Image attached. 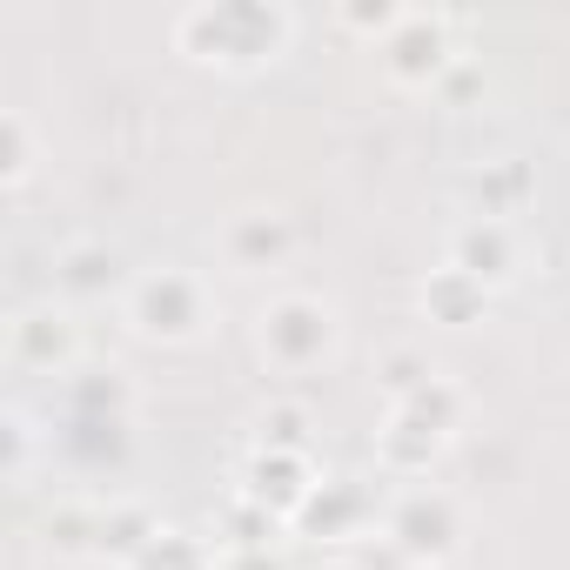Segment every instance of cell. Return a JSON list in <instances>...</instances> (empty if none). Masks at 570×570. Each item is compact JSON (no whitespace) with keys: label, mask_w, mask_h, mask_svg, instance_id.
Segmentation results:
<instances>
[{"label":"cell","mask_w":570,"mask_h":570,"mask_svg":"<svg viewBox=\"0 0 570 570\" xmlns=\"http://www.w3.org/2000/svg\"><path fill=\"white\" fill-rule=\"evenodd\" d=\"M175 55H188L195 68L215 75H262L289 55L296 41V14L282 0H195L168 21Z\"/></svg>","instance_id":"6da1fadb"},{"label":"cell","mask_w":570,"mask_h":570,"mask_svg":"<svg viewBox=\"0 0 570 570\" xmlns=\"http://www.w3.org/2000/svg\"><path fill=\"white\" fill-rule=\"evenodd\" d=\"M121 309H128V330H135L141 343H155V350H188V343H202V336L215 330V296H208V282H202L195 268H181V262L141 268V275L128 282Z\"/></svg>","instance_id":"7a4b0ae2"},{"label":"cell","mask_w":570,"mask_h":570,"mask_svg":"<svg viewBox=\"0 0 570 570\" xmlns=\"http://www.w3.org/2000/svg\"><path fill=\"white\" fill-rule=\"evenodd\" d=\"M336 343H343V316H336V303H323V296H309V289H282V296H268L262 316H255V350H262V363L282 370V376L323 370V363L336 356Z\"/></svg>","instance_id":"3957f363"},{"label":"cell","mask_w":570,"mask_h":570,"mask_svg":"<svg viewBox=\"0 0 570 570\" xmlns=\"http://www.w3.org/2000/svg\"><path fill=\"white\" fill-rule=\"evenodd\" d=\"M383 543H390L410 570H443V563L456 557V543H463V510H456V497L436 490V483L396 490L390 510H383Z\"/></svg>","instance_id":"277c9868"},{"label":"cell","mask_w":570,"mask_h":570,"mask_svg":"<svg viewBox=\"0 0 570 570\" xmlns=\"http://www.w3.org/2000/svg\"><path fill=\"white\" fill-rule=\"evenodd\" d=\"M456 14L450 8H403V21L376 41V61L396 88H416V95H436V81L463 61L456 48Z\"/></svg>","instance_id":"5b68a950"},{"label":"cell","mask_w":570,"mask_h":570,"mask_svg":"<svg viewBox=\"0 0 570 570\" xmlns=\"http://www.w3.org/2000/svg\"><path fill=\"white\" fill-rule=\"evenodd\" d=\"M316 483H323V470H316L309 450H248V463L235 476V490L248 503H262L275 523H296L303 503L316 497Z\"/></svg>","instance_id":"8992f818"},{"label":"cell","mask_w":570,"mask_h":570,"mask_svg":"<svg viewBox=\"0 0 570 570\" xmlns=\"http://www.w3.org/2000/svg\"><path fill=\"white\" fill-rule=\"evenodd\" d=\"M8 363L28 376H75L81 363V323L61 303H35L8 323Z\"/></svg>","instance_id":"52a82bcc"},{"label":"cell","mask_w":570,"mask_h":570,"mask_svg":"<svg viewBox=\"0 0 570 570\" xmlns=\"http://www.w3.org/2000/svg\"><path fill=\"white\" fill-rule=\"evenodd\" d=\"M450 268H463V275H476L483 289L497 296L503 282H517V268H523V248H517V228L510 222H483V215H463L456 228H450V255H443Z\"/></svg>","instance_id":"ba28073f"},{"label":"cell","mask_w":570,"mask_h":570,"mask_svg":"<svg viewBox=\"0 0 570 570\" xmlns=\"http://www.w3.org/2000/svg\"><path fill=\"white\" fill-rule=\"evenodd\" d=\"M222 255H228V268H248V275L282 268V262L296 255V222L275 215V208H242L222 228Z\"/></svg>","instance_id":"9c48e42d"},{"label":"cell","mask_w":570,"mask_h":570,"mask_svg":"<svg viewBox=\"0 0 570 570\" xmlns=\"http://www.w3.org/2000/svg\"><path fill=\"white\" fill-rule=\"evenodd\" d=\"M443 450H450V436L436 423H423L410 410H383V423H376V470L416 483V476H430L443 463Z\"/></svg>","instance_id":"30bf717a"},{"label":"cell","mask_w":570,"mask_h":570,"mask_svg":"<svg viewBox=\"0 0 570 570\" xmlns=\"http://www.w3.org/2000/svg\"><path fill=\"white\" fill-rule=\"evenodd\" d=\"M128 255L115 248V242H68L61 255H55V289L68 296V303H101V296H128Z\"/></svg>","instance_id":"8fae6325"},{"label":"cell","mask_w":570,"mask_h":570,"mask_svg":"<svg viewBox=\"0 0 570 570\" xmlns=\"http://www.w3.org/2000/svg\"><path fill=\"white\" fill-rule=\"evenodd\" d=\"M370 517H376V503H370V490H363L356 476H323V483H316V497L303 503V517H296L289 530H296V537L343 543V537H356Z\"/></svg>","instance_id":"7c38bea8"},{"label":"cell","mask_w":570,"mask_h":570,"mask_svg":"<svg viewBox=\"0 0 570 570\" xmlns=\"http://www.w3.org/2000/svg\"><path fill=\"white\" fill-rule=\"evenodd\" d=\"M463 202H470V215H483V222H510V215H523L530 202H537V168L530 161H483V168H470L463 175Z\"/></svg>","instance_id":"4fadbf2b"},{"label":"cell","mask_w":570,"mask_h":570,"mask_svg":"<svg viewBox=\"0 0 570 570\" xmlns=\"http://www.w3.org/2000/svg\"><path fill=\"white\" fill-rule=\"evenodd\" d=\"M416 309H423V323H436V330H476L483 316H490V289L476 275H463V268H430L423 275V289H416Z\"/></svg>","instance_id":"5bb4252c"},{"label":"cell","mask_w":570,"mask_h":570,"mask_svg":"<svg viewBox=\"0 0 570 570\" xmlns=\"http://www.w3.org/2000/svg\"><path fill=\"white\" fill-rule=\"evenodd\" d=\"M161 537V523H155V510L148 503H101V543H95V557H108L115 570H128L148 543Z\"/></svg>","instance_id":"9a60e30c"},{"label":"cell","mask_w":570,"mask_h":570,"mask_svg":"<svg viewBox=\"0 0 570 570\" xmlns=\"http://www.w3.org/2000/svg\"><path fill=\"white\" fill-rule=\"evenodd\" d=\"M282 530L289 523H275L262 503H248L242 490H228L222 497V510H215V550H268V543H282Z\"/></svg>","instance_id":"2e32d148"},{"label":"cell","mask_w":570,"mask_h":570,"mask_svg":"<svg viewBox=\"0 0 570 570\" xmlns=\"http://www.w3.org/2000/svg\"><path fill=\"white\" fill-rule=\"evenodd\" d=\"M41 543L55 550V557H95V543H101V503H55L48 510V523H41Z\"/></svg>","instance_id":"e0dca14e"},{"label":"cell","mask_w":570,"mask_h":570,"mask_svg":"<svg viewBox=\"0 0 570 570\" xmlns=\"http://www.w3.org/2000/svg\"><path fill=\"white\" fill-rule=\"evenodd\" d=\"M309 430H316V416H309V403H262L255 410V423H248V450H309Z\"/></svg>","instance_id":"ac0fdd59"},{"label":"cell","mask_w":570,"mask_h":570,"mask_svg":"<svg viewBox=\"0 0 570 570\" xmlns=\"http://www.w3.org/2000/svg\"><path fill=\"white\" fill-rule=\"evenodd\" d=\"M35 168H41V141L28 128V115L21 108H0V188L21 195L35 181Z\"/></svg>","instance_id":"d6986e66"},{"label":"cell","mask_w":570,"mask_h":570,"mask_svg":"<svg viewBox=\"0 0 570 570\" xmlns=\"http://www.w3.org/2000/svg\"><path fill=\"white\" fill-rule=\"evenodd\" d=\"M430 376H443V370H436L430 350H416V343H390V350L376 356V390H383V403H410Z\"/></svg>","instance_id":"ffe728a7"},{"label":"cell","mask_w":570,"mask_h":570,"mask_svg":"<svg viewBox=\"0 0 570 570\" xmlns=\"http://www.w3.org/2000/svg\"><path fill=\"white\" fill-rule=\"evenodd\" d=\"M135 410V383L121 370H88L68 383V416H128Z\"/></svg>","instance_id":"44dd1931"},{"label":"cell","mask_w":570,"mask_h":570,"mask_svg":"<svg viewBox=\"0 0 570 570\" xmlns=\"http://www.w3.org/2000/svg\"><path fill=\"white\" fill-rule=\"evenodd\" d=\"M390 410H410V416H423V423H436L443 436H456L463 430V416H470V390L456 383V376H430L410 403H390Z\"/></svg>","instance_id":"7402d4cb"},{"label":"cell","mask_w":570,"mask_h":570,"mask_svg":"<svg viewBox=\"0 0 570 570\" xmlns=\"http://www.w3.org/2000/svg\"><path fill=\"white\" fill-rule=\"evenodd\" d=\"M61 443H68L81 463H121V450H128V416H68Z\"/></svg>","instance_id":"603a6c76"},{"label":"cell","mask_w":570,"mask_h":570,"mask_svg":"<svg viewBox=\"0 0 570 570\" xmlns=\"http://www.w3.org/2000/svg\"><path fill=\"white\" fill-rule=\"evenodd\" d=\"M128 570H215V543L208 537H188V530H168L161 523V537L128 563Z\"/></svg>","instance_id":"cb8c5ba5"},{"label":"cell","mask_w":570,"mask_h":570,"mask_svg":"<svg viewBox=\"0 0 570 570\" xmlns=\"http://www.w3.org/2000/svg\"><path fill=\"white\" fill-rule=\"evenodd\" d=\"M396 21H403L396 0H376V8H370V0H350V8L336 14V28H343V35H370V41H383Z\"/></svg>","instance_id":"d4e9b609"},{"label":"cell","mask_w":570,"mask_h":570,"mask_svg":"<svg viewBox=\"0 0 570 570\" xmlns=\"http://www.w3.org/2000/svg\"><path fill=\"white\" fill-rule=\"evenodd\" d=\"M0 430H8V476L21 483L28 463H35V423H28V410H8V416H0Z\"/></svg>","instance_id":"484cf974"},{"label":"cell","mask_w":570,"mask_h":570,"mask_svg":"<svg viewBox=\"0 0 570 570\" xmlns=\"http://www.w3.org/2000/svg\"><path fill=\"white\" fill-rule=\"evenodd\" d=\"M483 95V68H476V55H463L443 81H436V101H476Z\"/></svg>","instance_id":"4316f807"},{"label":"cell","mask_w":570,"mask_h":570,"mask_svg":"<svg viewBox=\"0 0 570 570\" xmlns=\"http://www.w3.org/2000/svg\"><path fill=\"white\" fill-rule=\"evenodd\" d=\"M215 570H289L282 563V550H215Z\"/></svg>","instance_id":"83f0119b"},{"label":"cell","mask_w":570,"mask_h":570,"mask_svg":"<svg viewBox=\"0 0 570 570\" xmlns=\"http://www.w3.org/2000/svg\"><path fill=\"white\" fill-rule=\"evenodd\" d=\"M323 570H356V563H323Z\"/></svg>","instance_id":"f1b7e54d"},{"label":"cell","mask_w":570,"mask_h":570,"mask_svg":"<svg viewBox=\"0 0 570 570\" xmlns=\"http://www.w3.org/2000/svg\"><path fill=\"white\" fill-rule=\"evenodd\" d=\"M443 570H450V563H443Z\"/></svg>","instance_id":"f546056e"}]
</instances>
